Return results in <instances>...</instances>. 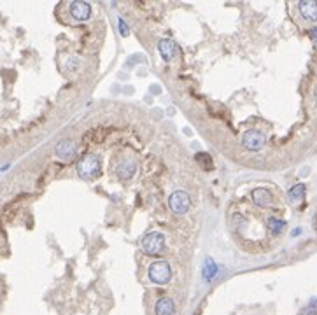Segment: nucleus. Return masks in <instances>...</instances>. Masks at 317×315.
<instances>
[{"instance_id":"f257e3e1","label":"nucleus","mask_w":317,"mask_h":315,"mask_svg":"<svg viewBox=\"0 0 317 315\" xmlns=\"http://www.w3.org/2000/svg\"><path fill=\"white\" fill-rule=\"evenodd\" d=\"M100 170H102L100 160L95 154L84 156L83 160L79 161V165H77V174H79V177L84 179V181H93V179H97L98 175H100Z\"/></svg>"},{"instance_id":"f03ea898","label":"nucleus","mask_w":317,"mask_h":315,"mask_svg":"<svg viewBox=\"0 0 317 315\" xmlns=\"http://www.w3.org/2000/svg\"><path fill=\"white\" fill-rule=\"evenodd\" d=\"M147 275H149V280L153 282V284L165 285V284H168L172 278V268H170V265H168V261L160 259V261H154L153 265L149 266Z\"/></svg>"},{"instance_id":"7ed1b4c3","label":"nucleus","mask_w":317,"mask_h":315,"mask_svg":"<svg viewBox=\"0 0 317 315\" xmlns=\"http://www.w3.org/2000/svg\"><path fill=\"white\" fill-rule=\"evenodd\" d=\"M141 245L147 256H160L165 251V235L160 231H151L142 238Z\"/></svg>"},{"instance_id":"20e7f679","label":"nucleus","mask_w":317,"mask_h":315,"mask_svg":"<svg viewBox=\"0 0 317 315\" xmlns=\"http://www.w3.org/2000/svg\"><path fill=\"white\" fill-rule=\"evenodd\" d=\"M168 207L177 215H184L191 208V198L186 191H174L168 196Z\"/></svg>"},{"instance_id":"39448f33","label":"nucleus","mask_w":317,"mask_h":315,"mask_svg":"<svg viewBox=\"0 0 317 315\" xmlns=\"http://www.w3.org/2000/svg\"><path fill=\"white\" fill-rule=\"evenodd\" d=\"M267 144V137L260 130H247L242 135V145L249 151H261Z\"/></svg>"},{"instance_id":"423d86ee","label":"nucleus","mask_w":317,"mask_h":315,"mask_svg":"<svg viewBox=\"0 0 317 315\" xmlns=\"http://www.w3.org/2000/svg\"><path fill=\"white\" fill-rule=\"evenodd\" d=\"M137 161L134 160L132 156H126L123 158V160L117 163L116 167V175L117 179H121V181H130L132 177H134L135 174H137Z\"/></svg>"},{"instance_id":"0eeeda50","label":"nucleus","mask_w":317,"mask_h":315,"mask_svg":"<svg viewBox=\"0 0 317 315\" xmlns=\"http://www.w3.org/2000/svg\"><path fill=\"white\" fill-rule=\"evenodd\" d=\"M76 152H77L76 142L71 140V138L58 142L56 147H54V154H56L58 160H61V161H71L72 158L76 156Z\"/></svg>"},{"instance_id":"6e6552de","label":"nucleus","mask_w":317,"mask_h":315,"mask_svg":"<svg viewBox=\"0 0 317 315\" xmlns=\"http://www.w3.org/2000/svg\"><path fill=\"white\" fill-rule=\"evenodd\" d=\"M69 13L76 21H86L91 18V7L86 2H72L69 6Z\"/></svg>"},{"instance_id":"1a4fd4ad","label":"nucleus","mask_w":317,"mask_h":315,"mask_svg":"<svg viewBox=\"0 0 317 315\" xmlns=\"http://www.w3.org/2000/svg\"><path fill=\"white\" fill-rule=\"evenodd\" d=\"M250 198H252V201L258 205V207H270V205L274 203V196H272V193L268 191V189H265V188L252 189Z\"/></svg>"},{"instance_id":"9d476101","label":"nucleus","mask_w":317,"mask_h":315,"mask_svg":"<svg viewBox=\"0 0 317 315\" xmlns=\"http://www.w3.org/2000/svg\"><path fill=\"white\" fill-rule=\"evenodd\" d=\"M158 51H160L161 58H163L165 61H172L175 56V44L174 40L170 39H161L160 42H158Z\"/></svg>"},{"instance_id":"9b49d317","label":"nucleus","mask_w":317,"mask_h":315,"mask_svg":"<svg viewBox=\"0 0 317 315\" xmlns=\"http://www.w3.org/2000/svg\"><path fill=\"white\" fill-rule=\"evenodd\" d=\"M298 7H300V13L305 20L317 21V2H314V0H301Z\"/></svg>"},{"instance_id":"f8f14e48","label":"nucleus","mask_w":317,"mask_h":315,"mask_svg":"<svg viewBox=\"0 0 317 315\" xmlns=\"http://www.w3.org/2000/svg\"><path fill=\"white\" fill-rule=\"evenodd\" d=\"M305 193H307V188H305V184H296L293 186V188L287 191V201H289L291 205H298L303 201L305 198Z\"/></svg>"},{"instance_id":"ddd939ff","label":"nucleus","mask_w":317,"mask_h":315,"mask_svg":"<svg viewBox=\"0 0 317 315\" xmlns=\"http://www.w3.org/2000/svg\"><path fill=\"white\" fill-rule=\"evenodd\" d=\"M175 312V303L170 298H161L154 305V313L156 315H172Z\"/></svg>"},{"instance_id":"4468645a","label":"nucleus","mask_w":317,"mask_h":315,"mask_svg":"<svg viewBox=\"0 0 317 315\" xmlns=\"http://www.w3.org/2000/svg\"><path fill=\"white\" fill-rule=\"evenodd\" d=\"M197 161H198V165H200V167L204 168V170H207V172H211L212 168H214L212 156L207 154V152H198V154H197Z\"/></svg>"},{"instance_id":"2eb2a0df","label":"nucleus","mask_w":317,"mask_h":315,"mask_svg":"<svg viewBox=\"0 0 317 315\" xmlns=\"http://www.w3.org/2000/svg\"><path fill=\"white\" fill-rule=\"evenodd\" d=\"M267 226H268V229L274 233V235H279V233H282V229H284V226H286V222L281 221V219H277V217H268Z\"/></svg>"},{"instance_id":"dca6fc26","label":"nucleus","mask_w":317,"mask_h":315,"mask_svg":"<svg viewBox=\"0 0 317 315\" xmlns=\"http://www.w3.org/2000/svg\"><path fill=\"white\" fill-rule=\"evenodd\" d=\"M202 273H204L205 280H211V278L217 273V266L211 258H207V261H205V268H204V272Z\"/></svg>"},{"instance_id":"f3484780","label":"nucleus","mask_w":317,"mask_h":315,"mask_svg":"<svg viewBox=\"0 0 317 315\" xmlns=\"http://www.w3.org/2000/svg\"><path fill=\"white\" fill-rule=\"evenodd\" d=\"M301 315H317V298L312 299V301L308 303V306L303 310V313Z\"/></svg>"},{"instance_id":"a211bd4d","label":"nucleus","mask_w":317,"mask_h":315,"mask_svg":"<svg viewBox=\"0 0 317 315\" xmlns=\"http://www.w3.org/2000/svg\"><path fill=\"white\" fill-rule=\"evenodd\" d=\"M117 25H119V34L123 35V37H128V35H130V28L124 23L123 18H117Z\"/></svg>"},{"instance_id":"6ab92c4d","label":"nucleus","mask_w":317,"mask_h":315,"mask_svg":"<svg viewBox=\"0 0 317 315\" xmlns=\"http://www.w3.org/2000/svg\"><path fill=\"white\" fill-rule=\"evenodd\" d=\"M308 37H310V40L314 42V47L317 49V27L308 28Z\"/></svg>"},{"instance_id":"aec40b11","label":"nucleus","mask_w":317,"mask_h":315,"mask_svg":"<svg viewBox=\"0 0 317 315\" xmlns=\"http://www.w3.org/2000/svg\"><path fill=\"white\" fill-rule=\"evenodd\" d=\"M314 228H315V231H317V215L314 217Z\"/></svg>"},{"instance_id":"412c9836","label":"nucleus","mask_w":317,"mask_h":315,"mask_svg":"<svg viewBox=\"0 0 317 315\" xmlns=\"http://www.w3.org/2000/svg\"><path fill=\"white\" fill-rule=\"evenodd\" d=\"M315 102H317V90H315Z\"/></svg>"}]
</instances>
